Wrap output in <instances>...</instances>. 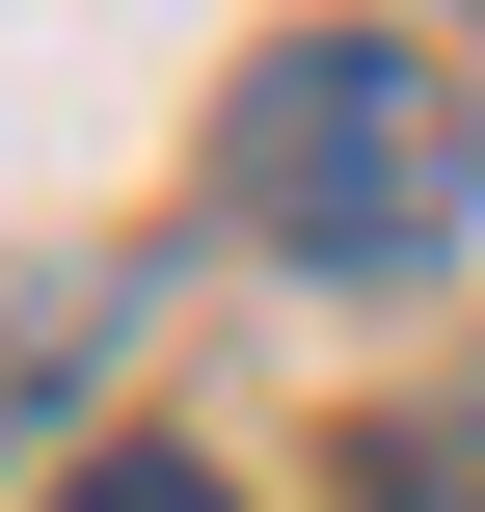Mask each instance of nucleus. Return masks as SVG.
Returning <instances> with one entry per match:
<instances>
[{
  "label": "nucleus",
  "instance_id": "obj_3",
  "mask_svg": "<svg viewBox=\"0 0 485 512\" xmlns=\"http://www.w3.org/2000/svg\"><path fill=\"white\" fill-rule=\"evenodd\" d=\"M54 512H243V486H216V459H81Z\"/></svg>",
  "mask_w": 485,
  "mask_h": 512
},
{
  "label": "nucleus",
  "instance_id": "obj_1",
  "mask_svg": "<svg viewBox=\"0 0 485 512\" xmlns=\"http://www.w3.org/2000/svg\"><path fill=\"white\" fill-rule=\"evenodd\" d=\"M243 216L324 243V270H405V243L459 216V81H432V54H351V27L270 54V81H243Z\"/></svg>",
  "mask_w": 485,
  "mask_h": 512
},
{
  "label": "nucleus",
  "instance_id": "obj_2",
  "mask_svg": "<svg viewBox=\"0 0 485 512\" xmlns=\"http://www.w3.org/2000/svg\"><path fill=\"white\" fill-rule=\"evenodd\" d=\"M81 351H108V297H81V270H27V297H0V432H27V405H81Z\"/></svg>",
  "mask_w": 485,
  "mask_h": 512
}]
</instances>
